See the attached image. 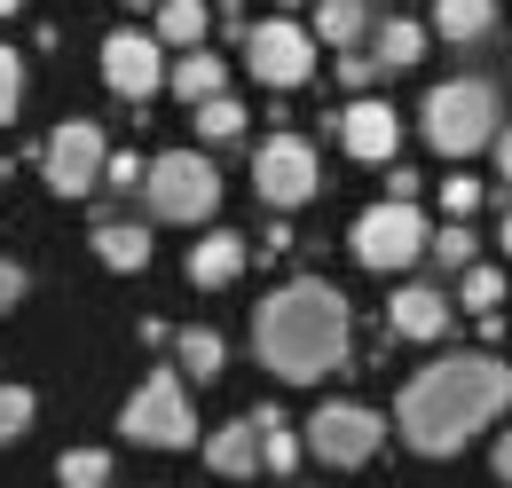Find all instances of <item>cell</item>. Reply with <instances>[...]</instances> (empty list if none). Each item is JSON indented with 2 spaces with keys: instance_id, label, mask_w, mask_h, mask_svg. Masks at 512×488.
Instances as JSON below:
<instances>
[{
  "instance_id": "cell-1",
  "label": "cell",
  "mask_w": 512,
  "mask_h": 488,
  "mask_svg": "<svg viewBox=\"0 0 512 488\" xmlns=\"http://www.w3.org/2000/svg\"><path fill=\"white\" fill-rule=\"evenodd\" d=\"M512 410V370L473 347V355H442L426 363L402 394H394V433L418 449V457H457L481 426H497Z\"/></svg>"
},
{
  "instance_id": "cell-2",
  "label": "cell",
  "mask_w": 512,
  "mask_h": 488,
  "mask_svg": "<svg viewBox=\"0 0 512 488\" xmlns=\"http://www.w3.org/2000/svg\"><path fill=\"white\" fill-rule=\"evenodd\" d=\"M253 355L284 386H316L347 363V300L323 276H292L253 307Z\"/></svg>"
},
{
  "instance_id": "cell-3",
  "label": "cell",
  "mask_w": 512,
  "mask_h": 488,
  "mask_svg": "<svg viewBox=\"0 0 512 488\" xmlns=\"http://www.w3.org/2000/svg\"><path fill=\"white\" fill-rule=\"evenodd\" d=\"M497 126H505L497 79H442V87L426 95V111H418L426 150H442V158H473L481 142H497Z\"/></svg>"
},
{
  "instance_id": "cell-4",
  "label": "cell",
  "mask_w": 512,
  "mask_h": 488,
  "mask_svg": "<svg viewBox=\"0 0 512 488\" xmlns=\"http://www.w3.org/2000/svg\"><path fill=\"white\" fill-rule=\"evenodd\" d=\"M142 197H150V213H158V221L197 229V221H213V213H221V174H213V158H205V150H166V158H150V166H142Z\"/></svg>"
},
{
  "instance_id": "cell-5",
  "label": "cell",
  "mask_w": 512,
  "mask_h": 488,
  "mask_svg": "<svg viewBox=\"0 0 512 488\" xmlns=\"http://www.w3.org/2000/svg\"><path fill=\"white\" fill-rule=\"evenodd\" d=\"M119 433L134 449H190L197 441V410H190V378L182 370H150L119 410Z\"/></svg>"
},
{
  "instance_id": "cell-6",
  "label": "cell",
  "mask_w": 512,
  "mask_h": 488,
  "mask_svg": "<svg viewBox=\"0 0 512 488\" xmlns=\"http://www.w3.org/2000/svg\"><path fill=\"white\" fill-rule=\"evenodd\" d=\"M434 244V221L410 205V197H386L371 205L355 229H347V252L363 260V268H379V276H402V268H418V252Z\"/></svg>"
},
{
  "instance_id": "cell-7",
  "label": "cell",
  "mask_w": 512,
  "mask_h": 488,
  "mask_svg": "<svg viewBox=\"0 0 512 488\" xmlns=\"http://www.w3.org/2000/svg\"><path fill=\"white\" fill-rule=\"evenodd\" d=\"M253 189H260L268 213H300V205H316V189H323L316 142H308V134H268V142L253 150Z\"/></svg>"
},
{
  "instance_id": "cell-8",
  "label": "cell",
  "mask_w": 512,
  "mask_h": 488,
  "mask_svg": "<svg viewBox=\"0 0 512 488\" xmlns=\"http://www.w3.org/2000/svg\"><path fill=\"white\" fill-rule=\"evenodd\" d=\"M300 441H308V457H323L331 473H355V465H371V457H379L386 418H379V410H363V402H323Z\"/></svg>"
},
{
  "instance_id": "cell-9",
  "label": "cell",
  "mask_w": 512,
  "mask_h": 488,
  "mask_svg": "<svg viewBox=\"0 0 512 488\" xmlns=\"http://www.w3.org/2000/svg\"><path fill=\"white\" fill-rule=\"evenodd\" d=\"M245 63H253L260 87L292 95V87H308V79H316V32H308V24H292V16H268V24L245 32Z\"/></svg>"
},
{
  "instance_id": "cell-10",
  "label": "cell",
  "mask_w": 512,
  "mask_h": 488,
  "mask_svg": "<svg viewBox=\"0 0 512 488\" xmlns=\"http://www.w3.org/2000/svg\"><path fill=\"white\" fill-rule=\"evenodd\" d=\"M103 158H111V142H103V126L95 119H64L48 134V150H40V174L56 197H87V189H103Z\"/></svg>"
},
{
  "instance_id": "cell-11",
  "label": "cell",
  "mask_w": 512,
  "mask_h": 488,
  "mask_svg": "<svg viewBox=\"0 0 512 488\" xmlns=\"http://www.w3.org/2000/svg\"><path fill=\"white\" fill-rule=\"evenodd\" d=\"M103 87H111L119 103H150V95L166 87L158 32H111V40H103Z\"/></svg>"
},
{
  "instance_id": "cell-12",
  "label": "cell",
  "mask_w": 512,
  "mask_h": 488,
  "mask_svg": "<svg viewBox=\"0 0 512 488\" xmlns=\"http://www.w3.org/2000/svg\"><path fill=\"white\" fill-rule=\"evenodd\" d=\"M339 150L363 158V166H386V158L402 150V119H394V103H379V95H347V111H339Z\"/></svg>"
},
{
  "instance_id": "cell-13",
  "label": "cell",
  "mask_w": 512,
  "mask_h": 488,
  "mask_svg": "<svg viewBox=\"0 0 512 488\" xmlns=\"http://www.w3.org/2000/svg\"><path fill=\"white\" fill-rule=\"evenodd\" d=\"M245 260H253V244L237 237V229H205V237L190 244V284L197 292H221V284L245 276Z\"/></svg>"
},
{
  "instance_id": "cell-14",
  "label": "cell",
  "mask_w": 512,
  "mask_h": 488,
  "mask_svg": "<svg viewBox=\"0 0 512 488\" xmlns=\"http://www.w3.org/2000/svg\"><path fill=\"white\" fill-rule=\"evenodd\" d=\"M386 323H394V339H418V347H434L449 331V300L434 284H402L394 300H386Z\"/></svg>"
},
{
  "instance_id": "cell-15",
  "label": "cell",
  "mask_w": 512,
  "mask_h": 488,
  "mask_svg": "<svg viewBox=\"0 0 512 488\" xmlns=\"http://www.w3.org/2000/svg\"><path fill=\"white\" fill-rule=\"evenodd\" d=\"M205 465H213L221 481H253L260 473V426L253 418H229L221 433H205Z\"/></svg>"
},
{
  "instance_id": "cell-16",
  "label": "cell",
  "mask_w": 512,
  "mask_h": 488,
  "mask_svg": "<svg viewBox=\"0 0 512 488\" xmlns=\"http://www.w3.org/2000/svg\"><path fill=\"white\" fill-rule=\"evenodd\" d=\"M166 87H174V95H182V103H213V95H229V63L221 56H205V48H190V56H174L166 63Z\"/></svg>"
},
{
  "instance_id": "cell-17",
  "label": "cell",
  "mask_w": 512,
  "mask_h": 488,
  "mask_svg": "<svg viewBox=\"0 0 512 488\" xmlns=\"http://www.w3.org/2000/svg\"><path fill=\"white\" fill-rule=\"evenodd\" d=\"M95 260H103L111 276H142V268H150V229H142V221H103V229H95Z\"/></svg>"
},
{
  "instance_id": "cell-18",
  "label": "cell",
  "mask_w": 512,
  "mask_h": 488,
  "mask_svg": "<svg viewBox=\"0 0 512 488\" xmlns=\"http://www.w3.org/2000/svg\"><path fill=\"white\" fill-rule=\"evenodd\" d=\"M434 32L457 40V48L489 40V32H497V0H434Z\"/></svg>"
},
{
  "instance_id": "cell-19",
  "label": "cell",
  "mask_w": 512,
  "mask_h": 488,
  "mask_svg": "<svg viewBox=\"0 0 512 488\" xmlns=\"http://www.w3.org/2000/svg\"><path fill=\"white\" fill-rule=\"evenodd\" d=\"M174 370H182V378H221V370H229V339L205 331V323L174 331Z\"/></svg>"
},
{
  "instance_id": "cell-20",
  "label": "cell",
  "mask_w": 512,
  "mask_h": 488,
  "mask_svg": "<svg viewBox=\"0 0 512 488\" xmlns=\"http://www.w3.org/2000/svg\"><path fill=\"white\" fill-rule=\"evenodd\" d=\"M371 8L363 0H316V48H363Z\"/></svg>"
},
{
  "instance_id": "cell-21",
  "label": "cell",
  "mask_w": 512,
  "mask_h": 488,
  "mask_svg": "<svg viewBox=\"0 0 512 488\" xmlns=\"http://www.w3.org/2000/svg\"><path fill=\"white\" fill-rule=\"evenodd\" d=\"M205 24H213L205 0H158V48H182L190 56V48H205Z\"/></svg>"
},
{
  "instance_id": "cell-22",
  "label": "cell",
  "mask_w": 512,
  "mask_h": 488,
  "mask_svg": "<svg viewBox=\"0 0 512 488\" xmlns=\"http://www.w3.org/2000/svg\"><path fill=\"white\" fill-rule=\"evenodd\" d=\"M371 56H379V71L418 63V56H426V24H410V16H386L379 32H371Z\"/></svg>"
},
{
  "instance_id": "cell-23",
  "label": "cell",
  "mask_w": 512,
  "mask_h": 488,
  "mask_svg": "<svg viewBox=\"0 0 512 488\" xmlns=\"http://www.w3.org/2000/svg\"><path fill=\"white\" fill-rule=\"evenodd\" d=\"M253 426H260V465H268V473H292V465L308 457V441L284 426L276 410H253Z\"/></svg>"
},
{
  "instance_id": "cell-24",
  "label": "cell",
  "mask_w": 512,
  "mask_h": 488,
  "mask_svg": "<svg viewBox=\"0 0 512 488\" xmlns=\"http://www.w3.org/2000/svg\"><path fill=\"white\" fill-rule=\"evenodd\" d=\"M457 307H473V315H489V307H505V268H489V260H473V268H457Z\"/></svg>"
},
{
  "instance_id": "cell-25",
  "label": "cell",
  "mask_w": 512,
  "mask_h": 488,
  "mask_svg": "<svg viewBox=\"0 0 512 488\" xmlns=\"http://www.w3.org/2000/svg\"><path fill=\"white\" fill-rule=\"evenodd\" d=\"M32 418H40V394H32V386H16V378H0V449H8V441H24Z\"/></svg>"
},
{
  "instance_id": "cell-26",
  "label": "cell",
  "mask_w": 512,
  "mask_h": 488,
  "mask_svg": "<svg viewBox=\"0 0 512 488\" xmlns=\"http://www.w3.org/2000/svg\"><path fill=\"white\" fill-rule=\"evenodd\" d=\"M56 481L64 488H111V449H64L56 457Z\"/></svg>"
},
{
  "instance_id": "cell-27",
  "label": "cell",
  "mask_w": 512,
  "mask_h": 488,
  "mask_svg": "<svg viewBox=\"0 0 512 488\" xmlns=\"http://www.w3.org/2000/svg\"><path fill=\"white\" fill-rule=\"evenodd\" d=\"M237 134H245V103H237V95L197 103V142H237Z\"/></svg>"
},
{
  "instance_id": "cell-28",
  "label": "cell",
  "mask_w": 512,
  "mask_h": 488,
  "mask_svg": "<svg viewBox=\"0 0 512 488\" xmlns=\"http://www.w3.org/2000/svg\"><path fill=\"white\" fill-rule=\"evenodd\" d=\"M426 252H434L442 268H473V260H481V244H473V229H465V221H449V229H434V244H426Z\"/></svg>"
},
{
  "instance_id": "cell-29",
  "label": "cell",
  "mask_w": 512,
  "mask_h": 488,
  "mask_svg": "<svg viewBox=\"0 0 512 488\" xmlns=\"http://www.w3.org/2000/svg\"><path fill=\"white\" fill-rule=\"evenodd\" d=\"M24 111V56L16 48H0V126Z\"/></svg>"
},
{
  "instance_id": "cell-30",
  "label": "cell",
  "mask_w": 512,
  "mask_h": 488,
  "mask_svg": "<svg viewBox=\"0 0 512 488\" xmlns=\"http://www.w3.org/2000/svg\"><path fill=\"white\" fill-rule=\"evenodd\" d=\"M371 79H379V56H371V48H339V87H347V95H371Z\"/></svg>"
},
{
  "instance_id": "cell-31",
  "label": "cell",
  "mask_w": 512,
  "mask_h": 488,
  "mask_svg": "<svg viewBox=\"0 0 512 488\" xmlns=\"http://www.w3.org/2000/svg\"><path fill=\"white\" fill-rule=\"evenodd\" d=\"M473 205H481V182H473V174H449V182H442V213H449V221H465Z\"/></svg>"
},
{
  "instance_id": "cell-32",
  "label": "cell",
  "mask_w": 512,
  "mask_h": 488,
  "mask_svg": "<svg viewBox=\"0 0 512 488\" xmlns=\"http://www.w3.org/2000/svg\"><path fill=\"white\" fill-rule=\"evenodd\" d=\"M103 189H142V158H134V150H111V158H103Z\"/></svg>"
},
{
  "instance_id": "cell-33",
  "label": "cell",
  "mask_w": 512,
  "mask_h": 488,
  "mask_svg": "<svg viewBox=\"0 0 512 488\" xmlns=\"http://www.w3.org/2000/svg\"><path fill=\"white\" fill-rule=\"evenodd\" d=\"M32 292V276H24V260H8L0 252V315H16V300Z\"/></svg>"
},
{
  "instance_id": "cell-34",
  "label": "cell",
  "mask_w": 512,
  "mask_h": 488,
  "mask_svg": "<svg viewBox=\"0 0 512 488\" xmlns=\"http://www.w3.org/2000/svg\"><path fill=\"white\" fill-rule=\"evenodd\" d=\"M497 481H505V488H512V426H505V433H497Z\"/></svg>"
},
{
  "instance_id": "cell-35",
  "label": "cell",
  "mask_w": 512,
  "mask_h": 488,
  "mask_svg": "<svg viewBox=\"0 0 512 488\" xmlns=\"http://www.w3.org/2000/svg\"><path fill=\"white\" fill-rule=\"evenodd\" d=\"M497 174L512 182V126H497Z\"/></svg>"
},
{
  "instance_id": "cell-36",
  "label": "cell",
  "mask_w": 512,
  "mask_h": 488,
  "mask_svg": "<svg viewBox=\"0 0 512 488\" xmlns=\"http://www.w3.org/2000/svg\"><path fill=\"white\" fill-rule=\"evenodd\" d=\"M505 252H512V205H505Z\"/></svg>"
},
{
  "instance_id": "cell-37",
  "label": "cell",
  "mask_w": 512,
  "mask_h": 488,
  "mask_svg": "<svg viewBox=\"0 0 512 488\" xmlns=\"http://www.w3.org/2000/svg\"><path fill=\"white\" fill-rule=\"evenodd\" d=\"M16 8H24V0H0V16H16Z\"/></svg>"
},
{
  "instance_id": "cell-38",
  "label": "cell",
  "mask_w": 512,
  "mask_h": 488,
  "mask_svg": "<svg viewBox=\"0 0 512 488\" xmlns=\"http://www.w3.org/2000/svg\"><path fill=\"white\" fill-rule=\"evenodd\" d=\"M127 8H158V0H127Z\"/></svg>"
},
{
  "instance_id": "cell-39",
  "label": "cell",
  "mask_w": 512,
  "mask_h": 488,
  "mask_svg": "<svg viewBox=\"0 0 512 488\" xmlns=\"http://www.w3.org/2000/svg\"><path fill=\"white\" fill-rule=\"evenodd\" d=\"M284 8H292V0H284Z\"/></svg>"
}]
</instances>
